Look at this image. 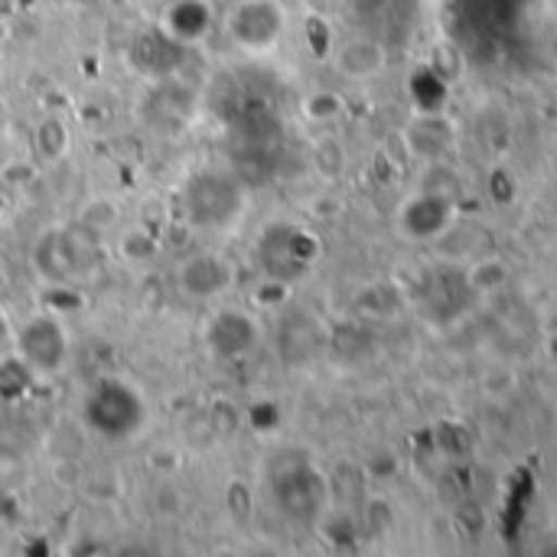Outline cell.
<instances>
[{
	"instance_id": "cell-1",
	"label": "cell",
	"mask_w": 557,
	"mask_h": 557,
	"mask_svg": "<svg viewBox=\"0 0 557 557\" xmlns=\"http://www.w3.org/2000/svg\"><path fill=\"white\" fill-rule=\"evenodd\" d=\"M82 421L95 437L108 444H124L140 434L147 421V405L131 382L98 379L82 398Z\"/></svg>"
},
{
	"instance_id": "cell-9",
	"label": "cell",
	"mask_w": 557,
	"mask_h": 557,
	"mask_svg": "<svg viewBox=\"0 0 557 557\" xmlns=\"http://www.w3.org/2000/svg\"><path fill=\"white\" fill-rule=\"evenodd\" d=\"M186 46H180L176 39H170L160 26L157 29H147L134 39V49H131V59L140 72L147 75H170L180 59H183Z\"/></svg>"
},
{
	"instance_id": "cell-3",
	"label": "cell",
	"mask_w": 557,
	"mask_h": 557,
	"mask_svg": "<svg viewBox=\"0 0 557 557\" xmlns=\"http://www.w3.org/2000/svg\"><path fill=\"white\" fill-rule=\"evenodd\" d=\"M180 202L193 228L222 232L232 222H238L245 209V189L235 176L222 170H202L186 180V186L180 189Z\"/></svg>"
},
{
	"instance_id": "cell-2",
	"label": "cell",
	"mask_w": 557,
	"mask_h": 557,
	"mask_svg": "<svg viewBox=\"0 0 557 557\" xmlns=\"http://www.w3.org/2000/svg\"><path fill=\"white\" fill-rule=\"evenodd\" d=\"M101 261V232L88 225L72 228H49L33 245V264L42 281L49 284H69L75 277H85Z\"/></svg>"
},
{
	"instance_id": "cell-4",
	"label": "cell",
	"mask_w": 557,
	"mask_h": 557,
	"mask_svg": "<svg viewBox=\"0 0 557 557\" xmlns=\"http://www.w3.org/2000/svg\"><path fill=\"white\" fill-rule=\"evenodd\" d=\"M287 26V13L281 0H238L225 13V39L248 55L271 52Z\"/></svg>"
},
{
	"instance_id": "cell-10",
	"label": "cell",
	"mask_w": 557,
	"mask_h": 557,
	"mask_svg": "<svg viewBox=\"0 0 557 557\" xmlns=\"http://www.w3.org/2000/svg\"><path fill=\"white\" fill-rule=\"evenodd\" d=\"M72 147V134L65 127L62 117H46L39 127H36V150L46 157V160H62Z\"/></svg>"
},
{
	"instance_id": "cell-7",
	"label": "cell",
	"mask_w": 557,
	"mask_h": 557,
	"mask_svg": "<svg viewBox=\"0 0 557 557\" xmlns=\"http://www.w3.org/2000/svg\"><path fill=\"white\" fill-rule=\"evenodd\" d=\"M202 343H206V352L215 362H235V359H242V356H248L255 349L258 326L242 310H215L206 320Z\"/></svg>"
},
{
	"instance_id": "cell-5",
	"label": "cell",
	"mask_w": 557,
	"mask_h": 557,
	"mask_svg": "<svg viewBox=\"0 0 557 557\" xmlns=\"http://www.w3.org/2000/svg\"><path fill=\"white\" fill-rule=\"evenodd\" d=\"M16 359L39 375H55L69 359V333L52 313H36L13 333Z\"/></svg>"
},
{
	"instance_id": "cell-6",
	"label": "cell",
	"mask_w": 557,
	"mask_h": 557,
	"mask_svg": "<svg viewBox=\"0 0 557 557\" xmlns=\"http://www.w3.org/2000/svg\"><path fill=\"white\" fill-rule=\"evenodd\" d=\"M173 284L186 300L206 304L222 297L232 287V264L219 255V251H193L186 255L176 271H173Z\"/></svg>"
},
{
	"instance_id": "cell-8",
	"label": "cell",
	"mask_w": 557,
	"mask_h": 557,
	"mask_svg": "<svg viewBox=\"0 0 557 557\" xmlns=\"http://www.w3.org/2000/svg\"><path fill=\"white\" fill-rule=\"evenodd\" d=\"M212 3L209 0H173L160 16V29L180 46H199L212 33Z\"/></svg>"
}]
</instances>
